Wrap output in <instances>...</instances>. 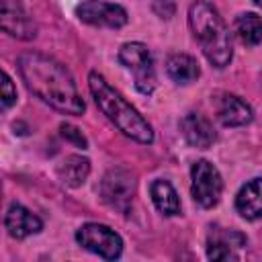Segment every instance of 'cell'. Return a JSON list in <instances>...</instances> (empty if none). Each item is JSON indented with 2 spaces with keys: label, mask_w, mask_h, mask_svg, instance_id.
Listing matches in <instances>:
<instances>
[{
  "label": "cell",
  "mask_w": 262,
  "mask_h": 262,
  "mask_svg": "<svg viewBox=\"0 0 262 262\" xmlns=\"http://www.w3.org/2000/svg\"><path fill=\"white\" fill-rule=\"evenodd\" d=\"M18 70L27 88L53 108L80 115L84 113V100L76 88V82L66 66L37 51H27L18 57Z\"/></svg>",
  "instance_id": "cell-1"
},
{
  "label": "cell",
  "mask_w": 262,
  "mask_h": 262,
  "mask_svg": "<svg viewBox=\"0 0 262 262\" xmlns=\"http://www.w3.org/2000/svg\"><path fill=\"white\" fill-rule=\"evenodd\" d=\"M88 88H90V92L94 96L96 106L106 115V119L123 135L135 139L139 143H151L154 141V129H151V125L100 74L90 72V76H88Z\"/></svg>",
  "instance_id": "cell-2"
},
{
  "label": "cell",
  "mask_w": 262,
  "mask_h": 262,
  "mask_svg": "<svg viewBox=\"0 0 262 262\" xmlns=\"http://www.w3.org/2000/svg\"><path fill=\"white\" fill-rule=\"evenodd\" d=\"M188 25L199 41L205 57L215 68H225L231 61L233 49H231V37L229 31L219 16L217 8L205 0H196L190 4L188 10Z\"/></svg>",
  "instance_id": "cell-3"
},
{
  "label": "cell",
  "mask_w": 262,
  "mask_h": 262,
  "mask_svg": "<svg viewBox=\"0 0 262 262\" xmlns=\"http://www.w3.org/2000/svg\"><path fill=\"white\" fill-rule=\"evenodd\" d=\"M119 61L133 72L135 78V88L141 94H151L156 88V70H154V59L149 49L143 43L131 41L125 43L119 49Z\"/></svg>",
  "instance_id": "cell-4"
},
{
  "label": "cell",
  "mask_w": 262,
  "mask_h": 262,
  "mask_svg": "<svg viewBox=\"0 0 262 262\" xmlns=\"http://www.w3.org/2000/svg\"><path fill=\"white\" fill-rule=\"evenodd\" d=\"M190 192L192 199L205 209H211L219 203L223 192V180L219 170L211 162L207 160L194 162L190 170Z\"/></svg>",
  "instance_id": "cell-5"
},
{
  "label": "cell",
  "mask_w": 262,
  "mask_h": 262,
  "mask_svg": "<svg viewBox=\"0 0 262 262\" xmlns=\"http://www.w3.org/2000/svg\"><path fill=\"white\" fill-rule=\"evenodd\" d=\"M76 239L82 248L98 254L104 260H115L123 252V239L111 227L100 223H86L76 231Z\"/></svg>",
  "instance_id": "cell-6"
},
{
  "label": "cell",
  "mask_w": 262,
  "mask_h": 262,
  "mask_svg": "<svg viewBox=\"0 0 262 262\" xmlns=\"http://www.w3.org/2000/svg\"><path fill=\"white\" fill-rule=\"evenodd\" d=\"M133 194H135V180L127 170L115 168L104 174L100 182V196L106 205H111L121 213H127L133 201Z\"/></svg>",
  "instance_id": "cell-7"
},
{
  "label": "cell",
  "mask_w": 262,
  "mask_h": 262,
  "mask_svg": "<svg viewBox=\"0 0 262 262\" xmlns=\"http://www.w3.org/2000/svg\"><path fill=\"white\" fill-rule=\"evenodd\" d=\"M76 14L82 23L94 27L121 29L123 25H127V10L119 4L104 0H84L82 4L76 6Z\"/></svg>",
  "instance_id": "cell-8"
},
{
  "label": "cell",
  "mask_w": 262,
  "mask_h": 262,
  "mask_svg": "<svg viewBox=\"0 0 262 262\" xmlns=\"http://www.w3.org/2000/svg\"><path fill=\"white\" fill-rule=\"evenodd\" d=\"M246 244L248 239L244 233L213 225L207 235V258L209 260H239L237 250L246 248Z\"/></svg>",
  "instance_id": "cell-9"
},
{
  "label": "cell",
  "mask_w": 262,
  "mask_h": 262,
  "mask_svg": "<svg viewBox=\"0 0 262 262\" xmlns=\"http://www.w3.org/2000/svg\"><path fill=\"white\" fill-rule=\"evenodd\" d=\"M215 102V111H217V119L225 125V127H242L248 125L254 117L250 104L246 100H242L235 94L229 92H217L213 96Z\"/></svg>",
  "instance_id": "cell-10"
},
{
  "label": "cell",
  "mask_w": 262,
  "mask_h": 262,
  "mask_svg": "<svg viewBox=\"0 0 262 262\" xmlns=\"http://www.w3.org/2000/svg\"><path fill=\"white\" fill-rule=\"evenodd\" d=\"M2 29L16 39H33L37 27L18 0H2Z\"/></svg>",
  "instance_id": "cell-11"
},
{
  "label": "cell",
  "mask_w": 262,
  "mask_h": 262,
  "mask_svg": "<svg viewBox=\"0 0 262 262\" xmlns=\"http://www.w3.org/2000/svg\"><path fill=\"white\" fill-rule=\"evenodd\" d=\"M180 131H182L184 139L192 147H199V149L211 147L217 139L211 121L201 113H186L180 121Z\"/></svg>",
  "instance_id": "cell-12"
},
{
  "label": "cell",
  "mask_w": 262,
  "mask_h": 262,
  "mask_svg": "<svg viewBox=\"0 0 262 262\" xmlns=\"http://www.w3.org/2000/svg\"><path fill=\"white\" fill-rule=\"evenodd\" d=\"M4 225L8 229V233L16 239H23V237H29L33 233H39L43 223L41 219L31 213L27 207L23 205H10L8 211H6V217H4Z\"/></svg>",
  "instance_id": "cell-13"
},
{
  "label": "cell",
  "mask_w": 262,
  "mask_h": 262,
  "mask_svg": "<svg viewBox=\"0 0 262 262\" xmlns=\"http://www.w3.org/2000/svg\"><path fill=\"white\" fill-rule=\"evenodd\" d=\"M235 209L244 219H262V178H254L239 188L235 196Z\"/></svg>",
  "instance_id": "cell-14"
},
{
  "label": "cell",
  "mask_w": 262,
  "mask_h": 262,
  "mask_svg": "<svg viewBox=\"0 0 262 262\" xmlns=\"http://www.w3.org/2000/svg\"><path fill=\"white\" fill-rule=\"evenodd\" d=\"M90 174V162L88 158L82 156H68L59 166H57V176L59 180L70 186V188H78L86 182Z\"/></svg>",
  "instance_id": "cell-15"
},
{
  "label": "cell",
  "mask_w": 262,
  "mask_h": 262,
  "mask_svg": "<svg viewBox=\"0 0 262 262\" xmlns=\"http://www.w3.org/2000/svg\"><path fill=\"white\" fill-rule=\"evenodd\" d=\"M149 194H151V201L154 205L158 207L160 213L172 217V215H178L180 213V199H178V192L174 190V186L168 182V180H154L151 186H149Z\"/></svg>",
  "instance_id": "cell-16"
},
{
  "label": "cell",
  "mask_w": 262,
  "mask_h": 262,
  "mask_svg": "<svg viewBox=\"0 0 262 262\" xmlns=\"http://www.w3.org/2000/svg\"><path fill=\"white\" fill-rule=\"evenodd\" d=\"M166 72L168 76L176 82V84H190L201 76L199 63L194 57L186 55V53H176L168 59L166 63Z\"/></svg>",
  "instance_id": "cell-17"
},
{
  "label": "cell",
  "mask_w": 262,
  "mask_h": 262,
  "mask_svg": "<svg viewBox=\"0 0 262 262\" xmlns=\"http://www.w3.org/2000/svg\"><path fill=\"white\" fill-rule=\"evenodd\" d=\"M233 33L244 45H258L262 41V16L256 12H244L233 23Z\"/></svg>",
  "instance_id": "cell-18"
},
{
  "label": "cell",
  "mask_w": 262,
  "mask_h": 262,
  "mask_svg": "<svg viewBox=\"0 0 262 262\" xmlns=\"http://www.w3.org/2000/svg\"><path fill=\"white\" fill-rule=\"evenodd\" d=\"M59 131H61V135H63L68 141H72L76 147H82V149L88 147V141H86V137L82 135V131H80L78 127H74V125H70V123H61V125H59Z\"/></svg>",
  "instance_id": "cell-19"
},
{
  "label": "cell",
  "mask_w": 262,
  "mask_h": 262,
  "mask_svg": "<svg viewBox=\"0 0 262 262\" xmlns=\"http://www.w3.org/2000/svg\"><path fill=\"white\" fill-rule=\"evenodd\" d=\"M14 100H16V88L12 86L10 76L4 72V74H2V108L6 111Z\"/></svg>",
  "instance_id": "cell-20"
},
{
  "label": "cell",
  "mask_w": 262,
  "mask_h": 262,
  "mask_svg": "<svg viewBox=\"0 0 262 262\" xmlns=\"http://www.w3.org/2000/svg\"><path fill=\"white\" fill-rule=\"evenodd\" d=\"M254 2H256V4H258V6L262 8V0H254Z\"/></svg>",
  "instance_id": "cell-21"
}]
</instances>
